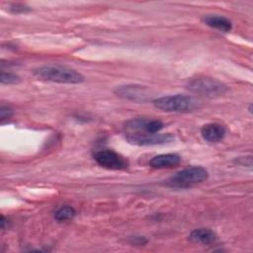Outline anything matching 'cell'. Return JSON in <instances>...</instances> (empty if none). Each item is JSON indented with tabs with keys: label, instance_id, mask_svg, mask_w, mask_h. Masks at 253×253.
<instances>
[{
	"label": "cell",
	"instance_id": "1",
	"mask_svg": "<svg viewBox=\"0 0 253 253\" xmlns=\"http://www.w3.org/2000/svg\"><path fill=\"white\" fill-rule=\"evenodd\" d=\"M34 74L41 80L78 84L84 81V76L77 70L62 65H44L34 70Z\"/></svg>",
	"mask_w": 253,
	"mask_h": 253
},
{
	"label": "cell",
	"instance_id": "2",
	"mask_svg": "<svg viewBox=\"0 0 253 253\" xmlns=\"http://www.w3.org/2000/svg\"><path fill=\"white\" fill-rule=\"evenodd\" d=\"M152 104L156 109L168 113H189L199 108V101L195 97L183 94L156 98Z\"/></svg>",
	"mask_w": 253,
	"mask_h": 253
},
{
	"label": "cell",
	"instance_id": "3",
	"mask_svg": "<svg viewBox=\"0 0 253 253\" xmlns=\"http://www.w3.org/2000/svg\"><path fill=\"white\" fill-rule=\"evenodd\" d=\"M187 88L192 93L210 98L221 96L228 90L224 83L209 76H199L191 79L187 84Z\"/></svg>",
	"mask_w": 253,
	"mask_h": 253
},
{
	"label": "cell",
	"instance_id": "4",
	"mask_svg": "<svg viewBox=\"0 0 253 253\" xmlns=\"http://www.w3.org/2000/svg\"><path fill=\"white\" fill-rule=\"evenodd\" d=\"M208 178L209 172L206 168L192 166L175 173L166 181V185L172 188H189L206 181Z\"/></svg>",
	"mask_w": 253,
	"mask_h": 253
},
{
	"label": "cell",
	"instance_id": "5",
	"mask_svg": "<svg viewBox=\"0 0 253 253\" xmlns=\"http://www.w3.org/2000/svg\"><path fill=\"white\" fill-rule=\"evenodd\" d=\"M95 161L110 170H125L128 167V160L113 149H101L93 154Z\"/></svg>",
	"mask_w": 253,
	"mask_h": 253
},
{
	"label": "cell",
	"instance_id": "6",
	"mask_svg": "<svg viewBox=\"0 0 253 253\" xmlns=\"http://www.w3.org/2000/svg\"><path fill=\"white\" fill-rule=\"evenodd\" d=\"M163 126V123L159 120L135 118L126 122L124 129L126 133H157Z\"/></svg>",
	"mask_w": 253,
	"mask_h": 253
},
{
	"label": "cell",
	"instance_id": "7",
	"mask_svg": "<svg viewBox=\"0 0 253 253\" xmlns=\"http://www.w3.org/2000/svg\"><path fill=\"white\" fill-rule=\"evenodd\" d=\"M126 139L138 146L165 144L175 139L172 133H126Z\"/></svg>",
	"mask_w": 253,
	"mask_h": 253
},
{
	"label": "cell",
	"instance_id": "8",
	"mask_svg": "<svg viewBox=\"0 0 253 253\" xmlns=\"http://www.w3.org/2000/svg\"><path fill=\"white\" fill-rule=\"evenodd\" d=\"M115 93L124 99L134 102H145L148 100V91L141 85L128 84L120 86L116 89Z\"/></svg>",
	"mask_w": 253,
	"mask_h": 253
},
{
	"label": "cell",
	"instance_id": "9",
	"mask_svg": "<svg viewBox=\"0 0 253 253\" xmlns=\"http://www.w3.org/2000/svg\"><path fill=\"white\" fill-rule=\"evenodd\" d=\"M226 133L225 127L218 123H210L201 128V134L203 138L209 142L221 141Z\"/></svg>",
	"mask_w": 253,
	"mask_h": 253
},
{
	"label": "cell",
	"instance_id": "10",
	"mask_svg": "<svg viewBox=\"0 0 253 253\" xmlns=\"http://www.w3.org/2000/svg\"><path fill=\"white\" fill-rule=\"evenodd\" d=\"M181 162V157L176 153L159 154L152 157L149 161V165L155 169L174 168Z\"/></svg>",
	"mask_w": 253,
	"mask_h": 253
},
{
	"label": "cell",
	"instance_id": "11",
	"mask_svg": "<svg viewBox=\"0 0 253 253\" xmlns=\"http://www.w3.org/2000/svg\"><path fill=\"white\" fill-rule=\"evenodd\" d=\"M189 240L196 244L209 245L214 243L217 240V236L212 230L201 227L191 231V233L189 234Z\"/></svg>",
	"mask_w": 253,
	"mask_h": 253
},
{
	"label": "cell",
	"instance_id": "12",
	"mask_svg": "<svg viewBox=\"0 0 253 253\" xmlns=\"http://www.w3.org/2000/svg\"><path fill=\"white\" fill-rule=\"evenodd\" d=\"M204 23L213 29L227 33L232 29V23L229 19L219 15H207L203 17Z\"/></svg>",
	"mask_w": 253,
	"mask_h": 253
},
{
	"label": "cell",
	"instance_id": "13",
	"mask_svg": "<svg viewBox=\"0 0 253 253\" xmlns=\"http://www.w3.org/2000/svg\"><path fill=\"white\" fill-rule=\"evenodd\" d=\"M76 211L69 206H64L59 208L55 212H54V218L57 221H65L68 219H71L75 216Z\"/></svg>",
	"mask_w": 253,
	"mask_h": 253
},
{
	"label": "cell",
	"instance_id": "14",
	"mask_svg": "<svg viewBox=\"0 0 253 253\" xmlns=\"http://www.w3.org/2000/svg\"><path fill=\"white\" fill-rule=\"evenodd\" d=\"M0 81H1L2 84L9 85V84H16V83L20 82L21 78L15 73L2 71L1 75H0Z\"/></svg>",
	"mask_w": 253,
	"mask_h": 253
},
{
	"label": "cell",
	"instance_id": "15",
	"mask_svg": "<svg viewBox=\"0 0 253 253\" xmlns=\"http://www.w3.org/2000/svg\"><path fill=\"white\" fill-rule=\"evenodd\" d=\"M9 10L12 13L15 14H20V13H28L31 11V8L28 7L25 4L22 3H12L9 5Z\"/></svg>",
	"mask_w": 253,
	"mask_h": 253
},
{
	"label": "cell",
	"instance_id": "16",
	"mask_svg": "<svg viewBox=\"0 0 253 253\" xmlns=\"http://www.w3.org/2000/svg\"><path fill=\"white\" fill-rule=\"evenodd\" d=\"M12 116H13V110L8 106L2 105L0 108V120L4 121L6 119L11 118Z\"/></svg>",
	"mask_w": 253,
	"mask_h": 253
},
{
	"label": "cell",
	"instance_id": "17",
	"mask_svg": "<svg viewBox=\"0 0 253 253\" xmlns=\"http://www.w3.org/2000/svg\"><path fill=\"white\" fill-rule=\"evenodd\" d=\"M129 242L132 245H144L147 243V239H145L143 236H133L130 237Z\"/></svg>",
	"mask_w": 253,
	"mask_h": 253
},
{
	"label": "cell",
	"instance_id": "18",
	"mask_svg": "<svg viewBox=\"0 0 253 253\" xmlns=\"http://www.w3.org/2000/svg\"><path fill=\"white\" fill-rule=\"evenodd\" d=\"M6 225H8V220L4 215L1 216V229H5Z\"/></svg>",
	"mask_w": 253,
	"mask_h": 253
}]
</instances>
